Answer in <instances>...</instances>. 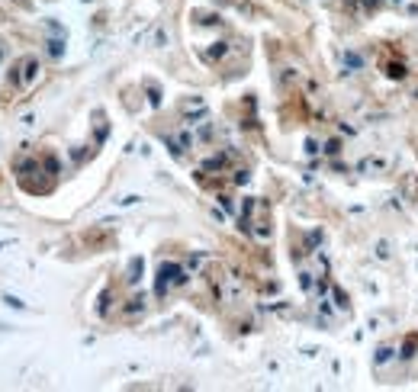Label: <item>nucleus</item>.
<instances>
[{"label":"nucleus","mask_w":418,"mask_h":392,"mask_svg":"<svg viewBox=\"0 0 418 392\" xmlns=\"http://www.w3.org/2000/svg\"><path fill=\"white\" fill-rule=\"evenodd\" d=\"M35 74H39V61H35L32 55H26V58H19V61H16V68H13V74H10V80H13L16 87H29L32 80H35Z\"/></svg>","instance_id":"1"},{"label":"nucleus","mask_w":418,"mask_h":392,"mask_svg":"<svg viewBox=\"0 0 418 392\" xmlns=\"http://www.w3.org/2000/svg\"><path fill=\"white\" fill-rule=\"evenodd\" d=\"M184 270L177 264H164L161 267V280H158V293H167V286H174V283H184Z\"/></svg>","instance_id":"2"}]
</instances>
